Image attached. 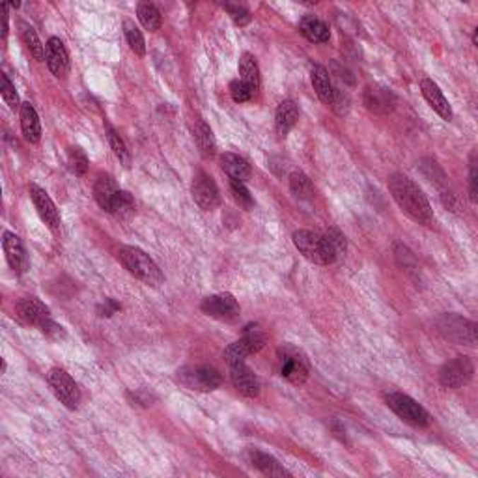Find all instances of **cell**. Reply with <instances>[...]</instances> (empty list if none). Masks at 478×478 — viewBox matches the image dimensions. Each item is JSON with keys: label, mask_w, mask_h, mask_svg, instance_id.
I'll return each mask as SVG.
<instances>
[{"label": "cell", "mask_w": 478, "mask_h": 478, "mask_svg": "<svg viewBox=\"0 0 478 478\" xmlns=\"http://www.w3.org/2000/svg\"><path fill=\"white\" fill-rule=\"evenodd\" d=\"M389 191L396 204L400 206L413 221L421 224H431L433 211L428 202L426 194L411 177L404 174H392L389 177Z\"/></svg>", "instance_id": "1"}, {"label": "cell", "mask_w": 478, "mask_h": 478, "mask_svg": "<svg viewBox=\"0 0 478 478\" xmlns=\"http://www.w3.org/2000/svg\"><path fill=\"white\" fill-rule=\"evenodd\" d=\"M118 260L131 275L136 276L148 286H161L163 284L161 269L144 250L136 249V247H122L118 252Z\"/></svg>", "instance_id": "2"}, {"label": "cell", "mask_w": 478, "mask_h": 478, "mask_svg": "<svg viewBox=\"0 0 478 478\" xmlns=\"http://www.w3.org/2000/svg\"><path fill=\"white\" fill-rule=\"evenodd\" d=\"M293 243L307 260L317 265H329L337 260V256L333 255V250L322 234H316L310 230H297L293 234Z\"/></svg>", "instance_id": "3"}, {"label": "cell", "mask_w": 478, "mask_h": 478, "mask_svg": "<svg viewBox=\"0 0 478 478\" xmlns=\"http://www.w3.org/2000/svg\"><path fill=\"white\" fill-rule=\"evenodd\" d=\"M385 402L396 415L400 416L402 421H406L411 426L424 428L430 424L428 411L419 402L413 400L411 396L402 395V392H389V395H385Z\"/></svg>", "instance_id": "4"}, {"label": "cell", "mask_w": 478, "mask_h": 478, "mask_svg": "<svg viewBox=\"0 0 478 478\" xmlns=\"http://www.w3.org/2000/svg\"><path fill=\"white\" fill-rule=\"evenodd\" d=\"M177 381L191 390H200V392H211L218 389L223 383V378L214 366H185V368L177 370Z\"/></svg>", "instance_id": "5"}, {"label": "cell", "mask_w": 478, "mask_h": 478, "mask_svg": "<svg viewBox=\"0 0 478 478\" xmlns=\"http://www.w3.org/2000/svg\"><path fill=\"white\" fill-rule=\"evenodd\" d=\"M279 357H281V374L284 380L293 385H301L307 381L310 366H308L307 355L303 354L301 349L286 344L279 349Z\"/></svg>", "instance_id": "6"}, {"label": "cell", "mask_w": 478, "mask_h": 478, "mask_svg": "<svg viewBox=\"0 0 478 478\" xmlns=\"http://www.w3.org/2000/svg\"><path fill=\"white\" fill-rule=\"evenodd\" d=\"M437 327L453 342L465 344V346H474L477 344V325H474V322L465 320V317L456 316V314H443L437 320Z\"/></svg>", "instance_id": "7"}, {"label": "cell", "mask_w": 478, "mask_h": 478, "mask_svg": "<svg viewBox=\"0 0 478 478\" xmlns=\"http://www.w3.org/2000/svg\"><path fill=\"white\" fill-rule=\"evenodd\" d=\"M49 385L58 400L62 402L68 409H77L81 404V390L71 375L62 368H52L47 375Z\"/></svg>", "instance_id": "8"}, {"label": "cell", "mask_w": 478, "mask_h": 478, "mask_svg": "<svg viewBox=\"0 0 478 478\" xmlns=\"http://www.w3.org/2000/svg\"><path fill=\"white\" fill-rule=\"evenodd\" d=\"M474 374V364L473 361L465 355L462 357H456L453 361H448L445 366L439 372V381H441L443 387L447 389H460L463 385H467L469 381L473 380Z\"/></svg>", "instance_id": "9"}, {"label": "cell", "mask_w": 478, "mask_h": 478, "mask_svg": "<svg viewBox=\"0 0 478 478\" xmlns=\"http://www.w3.org/2000/svg\"><path fill=\"white\" fill-rule=\"evenodd\" d=\"M204 314L221 320V322H232L239 314V305L232 293H217L209 296L202 301Z\"/></svg>", "instance_id": "10"}, {"label": "cell", "mask_w": 478, "mask_h": 478, "mask_svg": "<svg viewBox=\"0 0 478 478\" xmlns=\"http://www.w3.org/2000/svg\"><path fill=\"white\" fill-rule=\"evenodd\" d=\"M192 198L206 211L217 208L221 197H218V189L215 185L214 177L208 176L206 172H198L192 180Z\"/></svg>", "instance_id": "11"}, {"label": "cell", "mask_w": 478, "mask_h": 478, "mask_svg": "<svg viewBox=\"0 0 478 478\" xmlns=\"http://www.w3.org/2000/svg\"><path fill=\"white\" fill-rule=\"evenodd\" d=\"M363 101L366 109L374 115H389L396 107V98L389 88L380 84H370L363 92Z\"/></svg>", "instance_id": "12"}, {"label": "cell", "mask_w": 478, "mask_h": 478, "mask_svg": "<svg viewBox=\"0 0 478 478\" xmlns=\"http://www.w3.org/2000/svg\"><path fill=\"white\" fill-rule=\"evenodd\" d=\"M17 317L25 322L26 325H34V327H42L43 323L51 320V312L36 297H25L16 305Z\"/></svg>", "instance_id": "13"}, {"label": "cell", "mask_w": 478, "mask_h": 478, "mask_svg": "<svg viewBox=\"0 0 478 478\" xmlns=\"http://www.w3.org/2000/svg\"><path fill=\"white\" fill-rule=\"evenodd\" d=\"M230 380L239 395L247 396V398H255L260 395V380L245 363L230 364Z\"/></svg>", "instance_id": "14"}, {"label": "cell", "mask_w": 478, "mask_h": 478, "mask_svg": "<svg viewBox=\"0 0 478 478\" xmlns=\"http://www.w3.org/2000/svg\"><path fill=\"white\" fill-rule=\"evenodd\" d=\"M28 192H30L32 202L36 206L37 214H40L43 223L47 224L52 232H58V228H60V214H58L52 198L42 187H37V185H30Z\"/></svg>", "instance_id": "15"}, {"label": "cell", "mask_w": 478, "mask_h": 478, "mask_svg": "<svg viewBox=\"0 0 478 478\" xmlns=\"http://www.w3.org/2000/svg\"><path fill=\"white\" fill-rule=\"evenodd\" d=\"M45 60L54 77H66L69 71V54L62 40L51 37L45 45Z\"/></svg>", "instance_id": "16"}, {"label": "cell", "mask_w": 478, "mask_h": 478, "mask_svg": "<svg viewBox=\"0 0 478 478\" xmlns=\"http://www.w3.org/2000/svg\"><path fill=\"white\" fill-rule=\"evenodd\" d=\"M2 247H4L6 260L10 264V267L16 271L17 275H21L26 271V252L23 247V241L19 235L11 234V232H4V239H2Z\"/></svg>", "instance_id": "17"}, {"label": "cell", "mask_w": 478, "mask_h": 478, "mask_svg": "<svg viewBox=\"0 0 478 478\" xmlns=\"http://www.w3.org/2000/svg\"><path fill=\"white\" fill-rule=\"evenodd\" d=\"M421 90L424 99L430 103V107L436 110L437 115L441 116L443 119H453V109H450V105H448V99L443 95L439 86H437L431 78H422Z\"/></svg>", "instance_id": "18"}, {"label": "cell", "mask_w": 478, "mask_h": 478, "mask_svg": "<svg viewBox=\"0 0 478 478\" xmlns=\"http://www.w3.org/2000/svg\"><path fill=\"white\" fill-rule=\"evenodd\" d=\"M249 462L252 467H256L258 471L267 474V477H290V473L282 467L281 463L276 462L275 457L269 456V454L260 453V450H255V448L249 450Z\"/></svg>", "instance_id": "19"}, {"label": "cell", "mask_w": 478, "mask_h": 478, "mask_svg": "<svg viewBox=\"0 0 478 478\" xmlns=\"http://www.w3.org/2000/svg\"><path fill=\"white\" fill-rule=\"evenodd\" d=\"M299 32L307 37L308 42L314 43H327L329 37H331L329 26L314 16L303 17L301 21H299Z\"/></svg>", "instance_id": "20"}, {"label": "cell", "mask_w": 478, "mask_h": 478, "mask_svg": "<svg viewBox=\"0 0 478 478\" xmlns=\"http://www.w3.org/2000/svg\"><path fill=\"white\" fill-rule=\"evenodd\" d=\"M21 127L23 135L30 144L40 142V139H42V124H40L36 109L30 103L21 105Z\"/></svg>", "instance_id": "21"}, {"label": "cell", "mask_w": 478, "mask_h": 478, "mask_svg": "<svg viewBox=\"0 0 478 478\" xmlns=\"http://www.w3.org/2000/svg\"><path fill=\"white\" fill-rule=\"evenodd\" d=\"M119 189L116 187V182L110 176H99L98 182L94 185V198L99 204V208L105 209L107 214H110L112 209V202H115L116 192Z\"/></svg>", "instance_id": "22"}, {"label": "cell", "mask_w": 478, "mask_h": 478, "mask_svg": "<svg viewBox=\"0 0 478 478\" xmlns=\"http://www.w3.org/2000/svg\"><path fill=\"white\" fill-rule=\"evenodd\" d=\"M221 168L230 176V180H238L243 182L250 177V165L245 161L243 157L235 156V153H223L221 156Z\"/></svg>", "instance_id": "23"}, {"label": "cell", "mask_w": 478, "mask_h": 478, "mask_svg": "<svg viewBox=\"0 0 478 478\" xmlns=\"http://www.w3.org/2000/svg\"><path fill=\"white\" fill-rule=\"evenodd\" d=\"M310 77H312V84H314V90H316L317 98L322 99L323 103L325 105H331V101H333V83H331V75H329V71L323 66H320V64H316L314 68H312L310 71Z\"/></svg>", "instance_id": "24"}, {"label": "cell", "mask_w": 478, "mask_h": 478, "mask_svg": "<svg viewBox=\"0 0 478 478\" xmlns=\"http://www.w3.org/2000/svg\"><path fill=\"white\" fill-rule=\"evenodd\" d=\"M297 118H299V109H297V105L291 101V99H286V101H282L279 105V109H276L275 115V125L276 131H279V135H288L290 129L296 125Z\"/></svg>", "instance_id": "25"}, {"label": "cell", "mask_w": 478, "mask_h": 478, "mask_svg": "<svg viewBox=\"0 0 478 478\" xmlns=\"http://www.w3.org/2000/svg\"><path fill=\"white\" fill-rule=\"evenodd\" d=\"M239 73H241V81L252 90L260 86V68L256 58L250 52H245L243 57L239 58Z\"/></svg>", "instance_id": "26"}, {"label": "cell", "mask_w": 478, "mask_h": 478, "mask_svg": "<svg viewBox=\"0 0 478 478\" xmlns=\"http://www.w3.org/2000/svg\"><path fill=\"white\" fill-rule=\"evenodd\" d=\"M136 16H139V21L142 23L146 30L156 32L161 28L163 25V17L159 13L156 6L150 4V2H141V4L136 6Z\"/></svg>", "instance_id": "27"}, {"label": "cell", "mask_w": 478, "mask_h": 478, "mask_svg": "<svg viewBox=\"0 0 478 478\" xmlns=\"http://www.w3.org/2000/svg\"><path fill=\"white\" fill-rule=\"evenodd\" d=\"M194 139H197L198 150L204 157H211L215 153V139L214 133L209 129V125L206 122H198L197 127H194Z\"/></svg>", "instance_id": "28"}, {"label": "cell", "mask_w": 478, "mask_h": 478, "mask_svg": "<svg viewBox=\"0 0 478 478\" xmlns=\"http://www.w3.org/2000/svg\"><path fill=\"white\" fill-rule=\"evenodd\" d=\"M110 214L115 215L116 218H131L135 215V200L131 197L127 191H118L115 197V202H112V209Z\"/></svg>", "instance_id": "29"}, {"label": "cell", "mask_w": 478, "mask_h": 478, "mask_svg": "<svg viewBox=\"0 0 478 478\" xmlns=\"http://www.w3.org/2000/svg\"><path fill=\"white\" fill-rule=\"evenodd\" d=\"M290 191L293 197L301 198V200H310L314 197V185H312L310 177L303 172H293L290 176Z\"/></svg>", "instance_id": "30"}, {"label": "cell", "mask_w": 478, "mask_h": 478, "mask_svg": "<svg viewBox=\"0 0 478 478\" xmlns=\"http://www.w3.org/2000/svg\"><path fill=\"white\" fill-rule=\"evenodd\" d=\"M21 37L32 57L36 58V60H43V57H45V45L40 42L36 30L28 25H21Z\"/></svg>", "instance_id": "31"}, {"label": "cell", "mask_w": 478, "mask_h": 478, "mask_svg": "<svg viewBox=\"0 0 478 478\" xmlns=\"http://www.w3.org/2000/svg\"><path fill=\"white\" fill-rule=\"evenodd\" d=\"M241 340L249 346L250 354H256V351H260L265 346L264 329H262L258 323H250V325H247V327L243 329V337H241Z\"/></svg>", "instance_id": "32"}, {"label": "cell", "mask_w": 478, "mask_h": 478, "mask_svg": "<svg viewBox=\"0 0 478 478\" xmlns=\"http://www.w3.org/2000/svg\"><path fill=\"white\" fill-rule=\"evenodd\" d=\"M124 32H125V37H127V43H129L131 51L136 52L139 57H144L146 42H144V36H142V32L139 30V26H136L133 21H125Z\"/></svg>", "instance_id": "33"}, {"label": "cell", "mask_w": 478, "mask_h": 478, "mask_svg": "<svg viewBox=\"0 0 478 478\" xmlns=\"http://www.w3.org/2000/svg\"><path fill=\"white\" fill-rule=\"evenodd\" d=\"M107 139H109V144L110 148H112V151H115V156L118 157L119 161L124 163L125 167L129 165L131 157H129V150H127V146H125L124 139L116 133L110 125H107Z\"/></svg>", "instance_id": "34"}, {"label": "cell", "mask_w": 478, "mask_h": 478, "mask_svg": "<svg viewBox=\"0 0 478 478\" xmlns=\"http://www.w3.org/2000/svg\"><path fill=\"white\" fill-rule=\"evenodd\" d=\"M230 192H232V197H234L235 202L239 204V208L243 209H252L255 206V200H252V194L247 187H245L243 182H238V180H230Z\"/></svg>", "instance_id": "35"}, {"label": "cell", "mask_w": 478, "mask_h": 478, "mask_svg": "<svg viewBox=\"0 0 478 478\" xmlns=\"http://www.w3.org/2000/svg\"><path fill=\"white\" fill-rule=\"evenodd\" d=\"M323 238H325V241H327V245L331 247V250H333V255L337 256V258L346 255V250H348V241H346V235H344L340 230L329 228L327 232L323 234Z\"/></svg>", "instance_id": "36"}, {"label": "cell", "mask_w": 478, "mask_h": 478, "mask_svg": "<svg viewBox=\"0 0 478 478\" xmlns=\"http://www.w3.org/2000/svg\"><path fill=\"white\" fill-rule=\"evenodd\" d=\"M250 355V349L249 346L239 338L238 342L230 344L228 348L224 349V358L228 361V364H238V363H243L245 358L249 357Z\"/></svg>", "instance_id": "37"}, {"label": "cell", "mask_w": 478, "mask_h": 478, "mask_svg": "<svg viewBox=\"0 0 478 478\" xmlns=\"http://www.w3.org/2000/svg\"><path fill=\"white\" fill-rule=\"evenodd\" d=\"M0 94H2V99L6 101V105L10 107L11 110H16L17 107H21L19 105V95L16 92V86L11 84V81L8 78V75H0Z\"/></svg>", "instance_id": "38"}, {"label": "cell", "mask_w": 478, "mask_h": 478, "mask_svg": "<svg viewBox=\"0 0 478 478\" xmlns=\"http://www.w3.org/2000/svg\"><path fill=\"white\" fill-rule=\"evenodd\" d=\"M421 170L422 174L430 180V182H433L436 185H445L447 183V176H445V172L439 168V165H437L436 161H431V159H424V161H421Z\"/></svg>", "instance_id": "39"}, {"label": "cell", "mask_w": 478, "mask_h": 478, "mask_svg": "<svg viewBox=\"0 0 478 478\" xmlns=\"http://www.w3.org/2000/svg\"><path fill=\"white\" fill-rule=\"evenodd\" d=\"M69 165H71V170L77 176H84L86 170H88V157L81 148H71L69 150Z\"/></svg>", "instance_id": "40"}, {"label": "cell", "mask_w": 478, "mask_h": 478, "mask_svg": "<svg viewBox=\"0 0 478 478\" xmlns=\"http://www.w3.org/2000/svg\"><path fill=\"white\" fill-rule=\"evenodd\" d=\"M395 256H396V260H398V264H400V267H404L406 271H415L416 269L415 256H413V252L407 249L406 245L396 243L395 245Z\"/></svg>", "instance_id": "41"}, {"label": "cell", "mask_w": 478, "mask_h": 478, "mask_svg": "<svg viewBox=\"0 0 478 478\" xmlns=\"http://www.w3.org/2000/svg\"><path fill=\"white\" fill-rule=\"evenodd\" d=\"M224 10L228 11L235 25L245 26L250 23V11L241 4H224Z\"/></svg>", "instance_id": "42"}, {"label": "cell", "mask_w": 478, "mask_h": 478, "mask_svg": "<svg viewBox=\"0 0 478 478\" xmlns=\"http://www.w3.org/2000/svg\"><path fill=\"white\" fill-rule=\"evenodd\" d=\"M252 92H255V90L250 88V86H247L243 81H232V83H230V94H232L234 101H238V103L249 101V99L252 98Z\"/></svg>", "instance_id": "43"}, {"label": "cell", "mask_w": 478, "mask_h": 478, "mask_svg": "<svg viewBox=\"0 0 478 478\" xmlns=\"http://www.w3.org/2000/svg\"><path fill=\"white\" fill-rule=\"evenodd\" d=\"M349 95L346 94V92H342V90L334 88L333 92V101H331V107H333V110L337 112L338 116H346L349 112Z\"/></svg>", "instance_id": "44"}, {"label": "cell", "mask_w": 478, "mask_h": 478, "mask_svg": "<svg viewBox=\"0 0 478 478\" xmlns=\"http://www.w3.org/2000/svg\"><path fill=\"white\" fill-rule=\"evenodd\" d=\"M469 197L473 202L478 198V174H477V151L471 153V163H469Z\"/></svg>", "instance_id": "45"}, {"label": "cell", "mask_w": 478, "mask_h": 478, "mask_svg": "<svg viewBox=\"0 0 478 478\" xmlns=\"http://www.w3.org/2000/svg\"><path fill=\"white\" fill-rule=\"evenodd\" d=\"M40 329H42V333L47 338H51V340H60V338L66 337V331H64L62 325H58V323H54L52 320L43 323Z\"/></svg>", "instance_id": "46"}, {"label": "cell", "mask_w": 478, "mask_h": 478, "mask_svg": "<svg viewBox=\"0 0 478 478\" xmlns=\"http://www.w3.org/2000/svg\"><path fill=\"white\" fill-rule=\"evenodd\" d=\"M99 314H101V316H112V314H115L116 310H119V305L118 303L115 301V299H105V303H101V305H99Z\"/></svg>", "instance_id": "47"}, {"label": "cell", "mask_w": 478, "mask_h": 478, "mask_svg": "<svg viewBox=\"0 0 478 478\" xmlns=\"http://www.w3.org/2000/svg\"><path fill=\"white\" fill-rule=\"evenodd\" d=\"M133 402H139L142 406H150L151 396L144 392V390H136V392H133Z\"/></svg>", "instance_id": "48"}, {"label": "cell", "mask_w": 478, "mask_h": 478, "mask_svg": "<svg viewBox=\"0 0 478 478\" xmlns=\"http://www.w3.org/2000/svg\"><path fill=\"white\" fill-rule=\"evenodd\" d=\"M477 42H478V28H477V30H474V34H473V43H474V45H477Z\"/></svg>", "instance_id": "49"}]
</instances>
